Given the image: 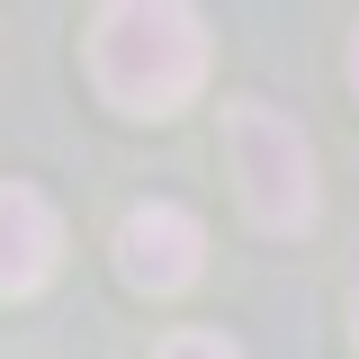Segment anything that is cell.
<instances>
[{
    "mask_svg": "<svg viewBox=\"0 0 359 359\" xmlns=\"http://www.w3.org/2000/svg\"><path fill=\"white\" fill-rule=\"evenodd\" d=\"M90 81L117 117H180L207 81V27L180 0H117L90 18Z\"/></svg>",
    "mask_w": 359,
    "mask_h": 359,
    "instance_id": "cell-1",
    "label": "cell"
},
{
    "mask_svg": "<svg viewBox=\"0 0 359 359\" xmlns=\"http://www.w3.org/2000/svg\"><path fill=\"white\" fill-rule=\"evenodd\" d=\"M224 162L243 189V216L261 233H306L323 207V180H314V144L287 108L269 99H224Z\"/></svg>",
    "mask_w": 359,
    "mask_h": 359,
    "instance_id": "cell-2",
    "label": "cell"
},
{
    "mask_svg": "<svg viewBox=\"0 0 359 359\" xmlns=\"http://www.w3.org/2000/svg\"><path fill=\"white\" fill-rule=\"evenodd\" d=\"M198 269H207V224L189 207H171V198L126 207V224H117V278L135 297H180Z\"/></svg>",
    "mask_w": 359,
    "mask_h": 359,
    "instance_id": "cell-3",
    "label": "cell"
},
{
    "mask_svg": "<svg viewBox=\"0 0 359 359\" xmlns=\"http://www.w3.org/2000/svg\"><path fill=\"white\" fill-rule=\"evenodd\" d=\"M63 261V216L27 180H0V297H36Z\"/></svg>",
    "mask_w": 359,
    "mask_h": 359,
    "instance_id": "cell-4",
    "label": "cell"
},
{
    "mask_svg": "<svg viewBox=\"0 0 359 359\" xmlns=\"http://www.w3.org/2000/svg\"><path fill=\"white\" fill-rule=\"evenodd\" d=\"M153 359H243V351H233L224 332H171V341H162Z\"/></svg>",
    "mask_w": 359,
    "mask_h": 359,
    "instance_id": "cell-5",
    "label": "cell"
},
{
    "mask_svg": "<svg viewBox=\"0 0 359 359\" xmlns=\"http://www.w3.org/2000/svg\"><path fill=\"white\" fill-rule=\"evenodd\" d=\"M351 90H359V36H351Z\"/></svg>",
    "mask_w": 359,
    "mask_h": 359,
    "instance_id": "cell-6",
    "label": "cell"
},
{
    "mask_svg": "<svg viewBox=\"0 0 359 359\" xmlns=\"http://www.w3.org/2000/svg\"><path fill=\"white\" fill-rule=\"evenodd\" d=\"M351 332H359V287H351Z\"/></svg>",
    "mask_w": 359,
    "mask_h": 359,
    "instance_id": "cell-7",
    "label": "cell"
}]
</instances>
